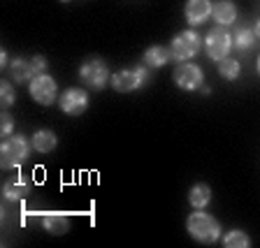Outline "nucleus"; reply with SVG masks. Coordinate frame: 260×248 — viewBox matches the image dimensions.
Wrapping results in <instances>:
<instances>
[{
    "mask_svg": "<svg viewBox=\"0 0 260 248\" xmlns=\"http://www.w3.org/2000/svg\"><path fill=\"white\" fill-rule=\"evenodd\" d=\"M186 225H188L190 237L202 243H214L221 237V225H218V221L214 216H209V214H202V211L190 214Z\"/></svg>",
    "mask_w": 260,
    "mask_h": 248,
    "instance_id": "f257e3e1",
    "label": "nucleus"
},
{
    "mask_svg": "<svg viewBox=\"0 0 260 248\" xmlns=\"http://www.w3.org/2000/svg\"><path fill=\"white\" fill-rule=\"evenodd\" d=\"M28 153H30V144H28V139L23 135H14L10 139H5L3 141V149H0L3 167H7V169L19 167L28 158Z\"/></svg>",
    "mask_w": 260,
    "mask_h": 248,
    "instance_id": "f03ea898",
    "label": "nucleus"
},
{
    "mask_svg": "<svg viewBox=\"0 0 260 248\" xmlns=\"http://www.w3.org/2000/svg\"><path fill=\"white\" fill-rule=\"evenodd\" d=\"M230 47H233V38L228 35V30L223 26H216V28H211L209 32H207V38H205V49H207V54H209L211 60H223L228 58V51H230Z\"/></svg>",
    "mask_w": 260,
    "mask_h": 248,
    "instance_id": "7ed1b4c3",
    "label": "nucleus"
},
{
    "mask_svg": "<svg viewBox=\"0 0 260 248\" xmlns=\"http://www.w3.org/2000/svg\"><path fill=\"white\" fill-rule=\"evenodd\" d=\"M146 79H149V72H146L144 65L135 67V70L125 67V70H119L114 75L112 86H114V91H119V93H130V91H137L140 86H144Z\"/></svg>",
    "mask_w": 260,
    "mask_h": 248,
    "instance_id": "20e7f679",
    "label": "nucleus"
},
{
    "mask_svg": "<svg viewBox=\"0 0 260 248\" xmlns=\"http://www.w3.org/2000/svg\"><path fill=\"white\" fill-rule=\"evenodd\" d=\"M79 75H81V79H84L86 86L105 88L109 81V67H107V63L100 58H88V60H84Z\"/></svg>",
    "mask_w": 260,
    "mask_h": 248,
    "instance_id": "39448f33",
    "label": "nucleus"
},
{
    "mask_svg": "<svg viewBox=\"0 0 260 248\" xmlns=\"http://www.w3.org/2000/svg\"><path fill=\"white\" fill-rule=\"evenodd\" d=\"M200 35L195 30H184V32H179L177 38L172 40V58L177 60H188L193 58L198 51H200Z\"/></svg>",
    "mask_w": 260,
    "mask_h": 248,
    "instance_id": "423d86ee",
    "label": "nucleus"
},
{
    "mask_svg": "<svg viewBox=\"0 0 260 248\" xmlns=\"http://www.w3.org/2000/svg\"><path fill=\"white\" fill-rule=\"evenodd\" d=\"M202 79H205V77H202L200 65L188 63V60H184V63L174 70V81H177V86L184 88V91H195V88H202Z\"/></svg>",
    "mask_w": 260,
    "mask_h": 248,
    "instance_id": "0eeeda50",
    "label": "nucleus"
},
{
    "mask_svg": "<svg viewBox=\"0 0 260 248\" xmlns=\"http://www.w3.org/2000/svg\"><path fill=\"white\" fill-rule=\"evenodd\" d=\"M56 81L49 75H38L30 81V95L40 104H54L56 102Z\"/></svg>",
    "mask_w": 260,
    "mask_h": 248,
    "instance_id": "6e6552de",
    "label": "nucleus"
},
{
    "mask_svg": "<svg viewBox=\"0 0 260 248\" xmlns=\"http://www.w3.org/2000/svg\"><path fill=\"white\" fill-rule=\"evenodd\" d=\"M88 107V95L81 88H68V91L60 95V109H63L68 116H81Z\"/></svg>",
    "mask_w": 260,
    "mask_h": 248,
    "instance_id": "1a4fd4ad",
    "label": "nucleus"
},
{
    "mask_svg": "<svg viewBox=\"0 0 260 248\" xmlns=\"http://www.w3.org/2000/svg\"><path fill=\"white\" fill-rule=\"evenodd\" d=\"M209 14H211L209 0H188V3H186V19H188V23H193V26H200Z\"/></svg>",
    "mask_w": 260,
    "mask_h": 248,
    "instance_id": "9d476101",
    "label": "nucleus"
},
{
    "mask_svg": "<svg viewBox=\"0 0 260 248\" xmlns=\"http://www.w3.org/2000/svg\"><path fill=\"white\" fill-rule=\"evenodd\" d=\"M211 14H214L218 26H230L237 19V7H235L233 0H218L216 5L211 7Z\"/></svg>",
    "mask_w": 260,
    "mask_h": 248,
    "instance_id": "9b49d317",
    "label": "nucleus"
},
{
    "mask_svg": "<svg viewBox=\"0 0 260 248\" xmlns=\"http://www.w3.org/2000/svg\"><path fill=\"white\" fill-rule=\"evenodd\" d=\"M42 225L47 227V232H51V234H63V232H68L70 223H68V216H65V214L51 211V214H44L42 216Z\"/></svg>",
    "mask_w": 260,
    "mask_h": 248,
    "instance_id": "f8f14e48",
    "label": "nucleus"
},
{
    "mask_svg": "<svg viewBox=\"0 0 260 248\" xmlns=\"http://www.w3.org/2000/svg\"><path fill=\"white\" fill-rule=\"evenodd\" d=\"M10 70H12V77H14V81H32L35 77H38V72H35V67H32L30 60H23V58H16L12 60L10 65Z\"/></svg>",
    "mask_w": 260,
    "mask_h": 248,
    "instance_id": "ddd939ff",
    "label": "nucleus"
},
{
    "mask_svg": "<svg viewBox=\"0 0 260 248\" xmlns=\"http://www.w3.org/2000/svg\"><path fill=\"white\" fill-rule=\"evenodd\" d=\"M172 58V51L165 47H151L144 51V65L146 67H162V65L168 63Z\"/></svg>",
    "mask_w": 260,
    "mask_h": 248,
    "instance_id": "4468645a",
    "label": "nucleus"
},
{
    "mask_svg": "<svg viewBox=\"0 0 260 248\" xmlns=\"http://www.w3.org/2000/svg\"><path fill=\"white\" fill-rule=\"evenodd\" d=\"M56 135L51 130H38L35 135H32V149L40 153H49L56 149Z\"/></svg>",
    "mask_w": 260,
    "mask_h": 248,
    "instance_id": "2eb2a0df",
    "label": "nucleus"
},
{
    "mask_svg": "<svg viewBox=\"0 0 260 248\" xmlns=\"http://www.w3.org/2000/svg\"><path fill=\"white\" fill-rule=\"evenodd\" d=\"M188 200H190V204H193L195 209H205V206L211 202L209 186L207 184H195L193 190H190V195H188Z\"/></svg>",
    "mask_w": 260,
    "mask_h": 248,
    "instance_id": "dca6fc26",
    "label": "nucleus"
},
{
    "mask_svg": "<svg viewBox=\"0 0 260 248\" xmlns=\"http://www.w3.org/2000/svg\"><path fill=\"white\" fill-rule=\"evenodd\" d=\"M28 193H30V186H28L26 181H10V184H5V188H3V195H5L7 202L21 200Z\"/></svg>",
    "mask_w": 260,
    "mask_h": 248,
    "instance_id": "f3484780",
    "label": "nucleus"
},
{
    "mask_svg": "<svg viewBox=\"0 0 260 248\" xmlns=\"http://www.w3.org/2000/svg\"><path fill=\"white\" fill-rule=\"evenodd\" d=\"M255 30H251V28H239L237 32H235V47L239 49V51H244V49H251L255 44Z\"/></svg>",
    "mask_w": 260,
    "mask_h": 248,
    "instance_id": "a211bd4d",
    "label": "nucleus"
},
{
    "mask_svg": "<svg viewBox=\"0 0 260 248\" xmlns=\"http://www.w3.org/2000/svg\"><path fill=\"white\" fill-rule=\"evenodd\" d=\"M249 243H251L249 237L242 230H233V232H228L225 239H223V246H228V248H246Z\"/></svg>",
    "mask_w": 260,
    "mask_h": 248,
    "instance_id": "6ab92c4d",
    "label": "nucleus"
},
{
    "mask_svg": "<svg viewBox=\"0 0 260 248\" xmlns=\"http://www.w3.org/2000/svg\"><path fill=\"white\" fill-rule=\"evenodd\" d=\"M218 72H221V77L233 81L239 77V63L235 58H223V60H218Z\"/></svg>",
    "mask_w": 260,
    "mask_h": 248,
    "instance_id": "aec40b11",
    "label": "nucleus"
},
{
    "mask_svg": "<svg viewBox=\"0 0 260 248\" xmlns=\"http://www.w3.org/2000/svg\"><path fill=\"white\" fill-rule=\"evenodd\" d=\"M0 102H3V109H10L14 104V88H12L10 81L0 84Z\"/></svg>",
    "mask_w": 260,
    "mask_h": 248,
    "instance_id": "412c9836",
    "label": "nucleus"
},
{
    "mask_svg": "<svg viewBox=\"0 0 260 248\" xmlns=\"http://www.w3.org/2000/svg\"><path fill=\"white\" fill-rule=\"evenodd\" d=\"M0 128H3V135H12V130H14V121L7 112H3V119H0Z\"/></svg>",
    "mask_w": 260,
    "mask_h": 248,
    "instance_id": "4be33fe9",
    "label": "nucleus"
},
{
    "mask_svg": "<svg viewBox=\"0 0 260 248\" xmlns=\"http://www.w3.org/2000/svg\"><path fill=\"white\" fill-rule=\"evenodd\" d=\"M30 63H32V67H35L38 75H44V70H47V58H44V56H35Z\"/></svg>",
    "mask_w": 260,
    "mask_h": 248,
    "instance_id": "5701e85b",
    "label": "nucleus"
},
{
    "mask_svg": "<svg viewBox=\"0 0 260 248\" xmlns=\"http://www.w3.org/2000/svg\"><path fill=\"white\" fill-rule=\"evenodd\" d=\"M5 63H7V54L3 51V54H0V65H5Z\"/></svg>",
    "mask_w": 260,
    "mask_h": 248,
    "instance_id": "b1692460",
    "label": "nucleus"
},
{
    "mask_svg": "<svg viewBox=\"0 0 260 248\" xmlns=\"http://www.w3.org/2000/svg\"><path fill=\"white\" fill-rule=\"evenodd\" d=\"M253 30H255V38H258V40H260V21H258V23H255V28H253Z\"/></svg>",
    "mask_w": 260,
    "mask_h": 248,
    "instance_id": "393cba45",
    "label": "nucleus"
},
{
    "mask_svg": "<svg viewBox=\"0 0 260 248\" xmlns=\"http://www.w3.org/2000/svg\"><path fill=\"white\" fill-rule=\"evenodd\" d=\"M258 72H260V58H258Z\"/></svg>",
    "mask_w": 260,
    "mask_h": 248,
    "instance_id": "a878e982",
    "label": "nucleus"
},
{
    "mask_svg": "<svg viewBox=\"0 0 260 248\" xmlns=\"http://www.w3.org/2000/svg\"><path fill=\"white\" fill-rule=\"evenodd\" d=\"M63 3H70V0H63Z\"/></svg>",
    "mask_w": 260,
    "mask_h": 248,
    "instance_id": "bb28decb",
    "label": "nucleus"
}]
</instances>
